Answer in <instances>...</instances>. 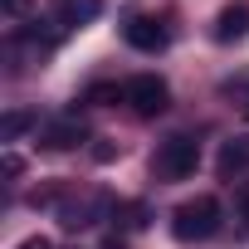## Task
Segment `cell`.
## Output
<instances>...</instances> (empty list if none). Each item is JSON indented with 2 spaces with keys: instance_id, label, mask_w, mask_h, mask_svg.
Instances as JSON below:
<instances>
[{
  "instance_id": "cell-3",
  "label": "cell",
  "mask_w": 249,
  "mask_h": 249,
  "mask_svg": "<svg viewBox=\"0 0 249 249\" xmlns=\"http://www.w3.org/2000/svg\"><path fill=\"white\" fill-rule=\"evenodd\" d=\"M127 103H132V112H137V117H157V112H166V107H171V88H166V78L142 73V78H132V83H127Z\"/></svg>"
},
{
  "instance_id": "cell-2",
  "label": "cell",
  "mask_w": 249,
  "mask_h": 249,
  "mask_svg": "<svg viewBox=\"0 0 249 249\" xmlns=\"http://www.w3.org/2000/svg\"><path fill=\"white\" fill-rule=\"evenodd\" d=\"M196 166H200L196 137H166V142L157 147V161H152V171H157L161 181H186Z\"/></svg>"
},
{
  "instance_id": "cell-6",
  "label": "cell",
  "mask_w": 249,
  "mask_h": 249,
  "mask_svg": "<svg viewBox=\"0 0 249 249\" xmlns=\"http://www.w3.org/2000/svg\"><path fill=\"white\" fill-rule=\"evenodd\" d=\"M244 30H249V5H244V0H234V5H225V10L215 15V39H220V44L239 39Z\"/></svg>"
},
{
  "instance_id": "cell-11",
  "label": "cell",
  "mask_w": 249,
  "mask_h": 249,
  "mask_svg": "<svg viewBox=\"0 0 249 249\" xmlns=\"http://www.w3.org/2000/svg\"><path fill=\"white\" fill-rule=\"evenodd\" d=\"M59 225H64V230H83V225H93V205H64V210H59Z\"/></svg>"
},
{
  "instance_id": "cell-15",
  "label": "cell",
  "mask_w": 249,
  "mask_h": 249,
  "mask_svg": "<svg viewBox=\"0 0 249 249\" xmlns=\"http://www.w3.org/2000/svg\"><path fill=\"white\" fill-rule=\"evenodd\" d=\"M239 220L249 225V191H239Z\"/></svg>"
},
{
  "instance_id": "cell-13",
  "label": "cell",
  "mask_w": 249,
  "mask_h": 249,
  "mask_svg": "<svg viewBox=\"0 0 249 249\" xmlns=\"http://www.w3.org/2000/svg\"><path fill=\"white\" fill-rule=\"evenodd\" d=\"M15 249H54V244H49L44 234H30V239H25V244H15Z\"/></svg>"
},
{
  "instance_id": "cell-1",
  "label": "cell",
  "mask_w": 249,
  "mask_h": 249,
  "mask_svg": "<svg viewBox=\"0 0 249 249\" xmlns=\"http://www.w3.org/2000/svg\"><path fill=\"white\" fill-rule=\"evenodd\" d=\"M220 220H225L220 200L215 196H196V200H186V205L171 210V234L186 239V244H196V239H210L220 230Z\"/></svg>"
},
{
  "instance_id": "cell-14",
  "label": "cell",
  "mask_w": 249,
  "mask_h": 249,
  "mask_svg": "<svg viewBox=\"0 0 249 249\" xmlns=\"http://www.w3.org/2000/svg\"><path fill=\"white\" fill-rule=\"evenodd\" d=\"M25 10H30V0H5V15H15V20H20Z\"/></svg>"
},
{
  "instance_id": "cell-4",
  "label": "cell",
  "mask_w": 249,
  "mask_h": 249,
  "mask_svg": "<svg viewBox=\"0 0 249 249\" xmlns=\"http://www.w3.org/2000/svg\"><path fill=\"white\" fill-rule=\"evenodd\" d=\"M39 142H44L49 152H69V147H83V142H88V127H83L78 117H54V122H44Z\"/></svg>"
},
{
  "instance_id": "cell-10",
  "label": "cell",
  "mask_w": 249,
  "mask_h": 249,
  "mask_svg": "<svg viewBox=\"0 0 249 249\" xmlns=\"http://www.w3.org/2000/svg\"><path fill=\"white\" fill-rule=\"evenodd\" d=\"M30 127H35V112H5V117H0V137H5V142H15Z\"/></svg>"
},
{
  "instance_id": "cell-8",
  "label": "cell",
  "mask_w": 249,
  "mask_h": 249,
  "mask_svg": "<svg viewBox=\"0 0 249 249\" xmlns=\"http://www.w3.org/2000/svg\"><path fill=\"white\" fill-rule=\"evenodd\" d=\"M98 10H103V0H59V20H64V30L98 20Z\"/></svg>"
},
{
  "instance_id": "cell-7",
  "label": "cell",
  "mask_w": 249,
  "mask_h": 249,
  "mask_svg": "<svg viewBox=\"0 0 249 249\" xmlns=\"http://www.w3.org/2000/svg\"><path fill=\"white\" fill-rule=\"evenodd\" d=\"M215 171L230 181V176H244L249 171V142L244 137H234V142H225L220 147V161H215Z\"/></svg>"
},
{
  "instance_id": "cell-12",
  "label": "cell",
  "mask_w": 249,
  "mask_h": 249,
  "mask_svg": "<svg viewBox=\"0 0 249 249\" xmlns=\"http://www.w3.org/2000/svg\"><path fill=\"white\" fill-rule=\"evenodd\" d=\"M0 166H5V176H20V171H25V157H20V152H5Z\"/></svg>"
},
{
  "instance_id": "cell-9",
  "label": "cell",
  "mask_w": 249,
  "mask_h": 249,
  "mask_svg": "<svg viewBox=\"0 0 249 249\" xmlns=\"http://www.w3.org/2000/svg\"><path fill=\"white\" fill-rule=\"evenodd\" d=\"M83 103H88V107H112V103H127V88H122V83H93V88L83 93Z\"/></svg>"
},
{
  "instance_id": "cell-16",
  "label": "cell",
  "mask_w": 249,
  "mask_h": 249,
  "mask_svg": "<svg viewBox=\"0 0 249 249\" xmlns=\"http://www.w3.org/2000/svg\"><path fill=\"white\" fill-rule=\"evenodd\" d=\"M244 122H249V93H244Z\"/></svg>"
},
{
  "instance_id": "cell-5",
  "label": "cell",
  "mask_w": 249,
  "mask_h": 249,
  "mask_svg": "<svg viewBox=\"0 0 249 249\" xmlns=\"http://www.w3.org/2000/svg\"><path fill=\"white\" fill-rule=\"evenodd\" d=\"M122 35H127V44H132V49H142V54L166 49V30H161L152 15H132L127 25H122Z\"/></svg>"
}]
</instances>
